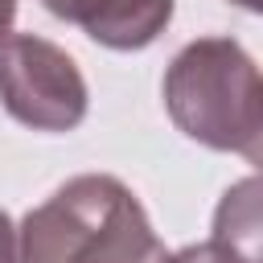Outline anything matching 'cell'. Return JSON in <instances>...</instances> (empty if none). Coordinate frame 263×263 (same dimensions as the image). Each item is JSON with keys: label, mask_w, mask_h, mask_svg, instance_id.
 <instances>
[{"label": "cell", "mask_w": 263, "mask_h": 263, "mask_svg": "<svg viewBox=\"0 0 263 263\" xmlns=\"http://www.w3.org/2000/svg\"><path fill=\"white\" fill-rule=\"evenodd\" d=\"M12 21H16V0H0V45L12 37Z\"/></svg>", "instance_id": "9c48e42d"}, {"label": "cell", "mask_w": 263, "mask_h": 263, "mask_svg": "<svg viewBox=\"0 0 263 263\" xmlns=\"http://www.w3.org/2000/svg\"><path fill=\"white\" fill-rule=\"evenodd\" d=\"M0 103L33 132H74L86 119V78L78 62L33 33H12L0 45Z\"/></svg>", "instance_id": "3957f363"}, {"label": "cell", "mask_w": 263, "mask_h": 263, "mask_svg": "<svg viewBox=\"0 0 263 263\" xmlns=\"http://www.w3.org/2000/svg\"><path fill=\"white\" fill-rule=\"evenodd\" d=\"M226 4H234V8H247V12H259V16H263V0H226Z\"/></svg>", "instance_id": "30bf717a"}, {"label": "cell", "mask_w": 263, "mask_h": 263, "mask_svg": "<svg viewBox=\"0 0 263 263\" xmlns=\"http://www.w3.org/2000/svg\"><path fill=\"white\" fill-rule=\"evenodd\" d=\"M210 242L226 263H263V173L234 181L218 197Z\"/></svg>", "instance_id": "5b68a950"}, {"label": "cell", "mask_w": 263, "mask_h": 263, "mask_svg": "<svg viewBox=\"0 0 263 263\" xmlns=\"http://www.w3.org/2000/svg\"><path fill=\"white\" fill-rule=\"evenodd\" d=\"M164 111L181 136L242 152L263 123V70L234 37H197L164 70Z\"/></svg>", "instance_id": "7a4b0ae2"}, {"label": "cell", "mask_w": 263, "mask_h": 263, "mask_svg": "<svg viewBox=\"0 0 263 263\" xmlns=\"http://www.w3.org/2000/svg\"><path fill=\"white\" fill-rule=\"evenodd\" d=\"M164 263H226L214 242H193V247H181L177 255H164Z\"/></svg>", "instance_id": "8992f818"}, {"label": "cell", "mask_w": 263, "mask_h": 263, "mask_svg": "<svg viewBox=\"0 0 263 263\" xmlns=\"http://www.w3.org/2000/svg\"><path fill=\"white\" fill-rule=\"evenodd\" d=\"M242 156L255 164V173H263V123H259V132H255V136L242 144Z\"/></svg>", "instance_id": "ba28073f"}, {"label": "cell", "mask_w": 263, "mask_h": 263, "mask_svg": "<svg viewBox=\"0 0 263 263\" xmlns=\"http://www.w3.org/2000/svg\"><path fill=\"white\" fill-rule=\"evenodd\" d=\"M0 263H16V226L0 210Z\"/></svg>", "instance_id": "52a82bcc"}, {"label": "cell", "mask_w": 263, "mask_h": 263, "mask_svg": "<svg viewBox=\"0 0 263 263\" xmlns=\"http://www.w3.org/2000/svg\"><path fill=\"white\" fill-rule=\"evenodd\" d=\"M140 197L107 173L70 177L16 230V263H164Z\"/></svg>", "instance_id": "6da1fadb"}, {"label": "cell", "mask_w": 263, "mask_h": 263, "mask_svg": "<svg viewBox=\"0 0 263 263\" xmlns=\"http://www.w3.org/2000/svg\"><path fill=\"white\" fill-rule=\"evenodd\" d=\"M58 21L78 25L107 49H144L173 21V0H41Z\"/></svg>", "instance_id": "277c9868"}]
</instances>
